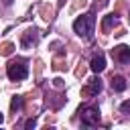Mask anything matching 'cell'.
Wrapping results in <instances>:
<instances>
[{"label": "cell", "instance_id": "1", "mask_svg": "<svg viewBox=\"0 0 130 130\" xmlns=\"http://www.w3.org/2000/svg\"><path fill=\"white\" fill-rule=\"evenodd\" d=\"M73 30H75L79 37L89 39V37H91V30H93V16H91V14H83V16H79V18H75Z\"/></svg>", "mask_w": 130, "mask_h": 130}, {"label": "cell", "instance_id": "2", "mask_svg": "<svg viewBox=\"0 0 130 130\" xmlns=\"http://www.w3.org/2000/svg\"><path fill=\"white\" fill-rule=\"evenodd\" d=\"M6 73H8V77H10L12 81H20V79H24V77L28 75V67H26V63H24L22 59H18V61H10Z\"/></svg>", "mask_w": 130, "mask_h": 130}, {"label": "cell", "instance_id": "3", "mask_svg": "<svg viewBox=\"0 0 130 130\" xmlns=\"http://www.w3.org/2000/svg\"><path fill=\"white\" fill-rule=\"evenodd\" d=\"M100 122V110L98 108H85L81 112V124L83 126H95Z\"/></svg>", "mask_w": 130, "mask_h": 130}, {"label": "cell", "instance_id": "4", "mask_svg": "<svg viewBox=\"0 0 130 130\" xmlns=\"http://www.w3.org/2000/svg\"><path fill=\"white\" fill-rule=\"evenodd\" d=\"M114 57L120 61V63H130V47L128 45H120L114 49Z\"/></svg>", "mask_w": 130, "mask_h": 130}, {"label": "cell", "instance_id": "5", "mask_svg": "<svg viewBox=\"0 0 130 130\" xmlns=\"http://www.w3.org/2000/svg\"><path fill=\"white\" fill-rule=\"evenodd\" d=\"M89 69H91L93 73H102V71L106 69V59H104V55H95V57L91 59V63H89Z\"/></svg>", "mask_w": 130, "mask_h": 130}, {"label": "cell", "instance_id": "6", "mask_svg": "<svg viewBox=\"0 0 130 130\" xmlns=\"http://www.w3.org/2000/svg\"><path fill=\"white\" fill-rule=\"evenodd\" d=\"M100 91H102V81H100V77L91 79L89 85L83 87V93H85V95H95V93H100Z\"/></svg>", "mask_w": 130, "mask_h": 130}, {"label": "cell", "instance_id": "7", "mask_svg": "<svg viewBox=\"0 0 130 130\" xmlns=\"http://www.w3.org/2000/svg\"><path fill=\"white\" fill-rule=\"evenodd\" d=\"M112 89H116V91H124V89H126V79H124L122 75L112 77Z\"/></svg>", "mask_w": 130, "mask_h": 130}, {"label": "cell", "instance_id": "8", "mask_svg": "<svg viewBox=\"0 0 130 130\" xmlns=\"http://www.w3.org/2000/svg\"><path fill=\"white\" fill-rule=\"evenodd\" d=\"M10 108H12L14 112H16V110H20V108H22V98H20V95H14V98H12V102H10Z\"/></svg>", "mask_w": 130, "mask_h": 130}, {"label": "cell", "instance_id": "9", "mask_svg": "<svg viewBox=\"0 0 130 130\" xmlns=\"http://www.w3.org/2000/svg\"><path fill=\"white\" fill-rule=\"evenodd\" d=\"M114 26V14H108L106 18H104V28L108 30V28H112Z\"/></svg>", "mask_w": 130, "mask_h": 130}, {"label": "cell", "instance_id": "10", "mask_svg": "<svg viewBox=\"0 0 130 130\" xmlns=\"http://www.w3.org/2000/svg\"><path fill=\"white\" fill-rule=\"evenodd\" d=\"M35 124H37L35 120H26V124H24V128H28V130H30V128H35Z\"/></svg>", "mask_w": 130, "mask_h": 130}, {"label": "cell", "instance_id": "11", "mask_svg": "<svg viewBox=\"0 0 130 130\" xmlns=\"http://www.w3.org/2000/svg\"><path fill=\"white\" fill-rule=\"evenodd\" d=\"M122 110L128 112V110H130V102H124V104H122Z\"/></svg>", "mask_w": 130, "mask_h": 130}, {"label": "cell", "instance_id": "12", "mask_svg": "<svg viewBox=\"0 0 130 130\" xmlns=\"http://www.w3.org/2000/svg\"><path fill=\"white\" fill-rule=\"evenodd\" d=\"M2 120H4V116H2V114H0V124H2Z\"/></svg>", "mask_w": 130, "mask_h": 130}]
</instances>
